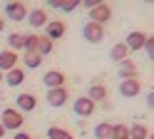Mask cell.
<instances>
[{"label": "cell", "mask_w": 154, "mask_h": 139, "mask_svg": "<svg viewBox=\"0 0 154 139\" xmlns=\"http://www.w3.org/2000/svg\"><path fill=\"white\" fill-rule=\"evenodd\" d=\"M52 47L55 42H50L45 35H25V52H30V55H37V57H47L52 52Z\"/></svg>", "instance_id": "cell-1"}, {"label": "cell", "mask_w": 154, "mask_h": 139, "mask_svg": "<svg viewBox=\"0 0 154 139\" xmlns=\"http://www.w3.org/2000/svg\"><path fill=\"white\" fill-rule=\"evenodd\" d=\"M25 124V117L17 112L15 107H5L3 114H0V127L5 132H20V127Z\"/></svg>", "instance_id": "cell-2"}, {"label": "cell", "mask_w": 154, "mask_h": 139, "mask_svg": "<svg viewBox=\"0 0 154 139\" xmlns=\"http://www.w3.org/2000/svg\"><path fill=\"white\" fill-rule=\"evenodd\" d=\"M109 20H112V8H109L107 3H100L97 8L90 10V23L104 27V23H109Z\"/></svg>", "instance_id": "cell-3"}, {"label": "cell", "mask_w": 154, "mask_h": 139, "mask_svg": "<svg viewBox=\"0 0 154 139\" xmlns=\"http://www.w3.org/2000/svg\"><path fill=\"white\" fill-rule=\"evenodd\" d=\"M94 109H97V104L92 102V99H87V97H77L75 102H72V112L77 114V117H92L94 114Z\"/></svg>", "instance_id": "cell-4"}, {"label": "cell", "mask_w": 154, "mask_h": 139, "mask_svg": "<svg viewBox=\"0 0 154 139\" xmlns=\"http://www.w3.org/2000/svg\"><path fill=\"white\" fill-rule=\"evenodd\" d=\"M35 107H37V97H35L32 92H23V94H17V97H15V109H17L20 114L32 112Z\"/></svg>", "instance_id": "cell-5"}, {"label": "cell", "mask_w": 154, "mask_h": 139, "mask_svg": "<svg viewBox=\"0 0 154 139\" xmlns=\"http://www.w3.org/2000/svg\"><path fill=\"white\" fill-rule=\"evenodd\" d=\"M65 72H60V70H47V72L42 75V85L47 89H57V87H65Z\"/></svg>", "instance_id": "cell-6"}, {"label": "cell", "mask_w": 154, "mask_h": 139, "mask_svg": "<svg viewBox=\"0 0 154 139\" xmlns=\"http://www.w3.org/2000/svg\"><path fill=\"white\" fill-rule=\"evenodd\" d=\"M65 23L62 20H47V25H45V37L50 40V42H55V40H60L65 37Z\"/></svg>", "instance_id": "cell-7"}, {"label": "cell", "mask_w": 154, "mask_h": 139, "mask_svg": "<svg viewBox=\"0 0 154 139\" xmlns=\"http://www.w3.org/2000/svg\"><path fill=\"white\" fill-rule=\"evenodd\" d=\"M5 17H10L13 23H20L27 17V5L25 3H8L5 5Z\"/></svg>", "instance_id": "cell-8"}, {"label": "cell", "mask_w": 154, "mask_h": 139, "mask_svg": "<svg viewBox=\"0 0 154 139\" xmlns=\"http://www.w3.org/2000/svg\"><path fill=\"white\" fill-rule=\"evenodd\" d=\"M82 35H85L87 42L100 45L102 37H104V27H102V25H94V23H87V25H85V30H82Z\"/></svg>", "instance_id": "cell-9"}, {"label": "cell", "mask_w": 154, "mask_h": 139, "mask_svg": "<svg viewBox=\"0 0 154 139\" xmlns=\"http://www.w3.org/2000/svg\"><path fill=\"white\" fill-rule=\"evenodd\" d=\"M142 92V85H139V79H122L119 82V94L124 99H132V97H137Z\"/></svg>", "instance_id": "cell-10"}, {"label": "cell", "mask_w": 154, "mask_h": 139, "mask_svg": "<svg viewBox=\"0 0 154 139\" xmlns=\"http://www.w3.org/2000/svg\"><path fill=\"white\" fill-rule=\"evenodd\" d=\"M67 89L65 87H57V89H47V104H50L52 109H57V107H62V104H67Z\"/></svg>", "instance_id": "cell-11"}, {"label": "cell", "mask_w": 154, "mask_h": 139, "mask_svg": "<svg viewBox=\"0 0 154 139\" xmlns=\"http://www.w3.org/2000/svg\"><path fill=\"white\" fill-rule=\"evenodd\" d=\"M17 60H20V55L13 52V50H3L0 52V72H10L13 67H17Z\"/></svg>", "instance_id": "cell-12"}, {"label": "cell", "mask_w": 154, "mask_h": 139, "mask_svg": "<svg viewBox=\"0 0 154 139\" xmlns=\"http://www.w3.org/2000/svg\"><path fill=\"white\" fill-rule=\"evenodd\" d=\"M144 40H147V35H144L142 30H132V32L127 35V40H124V45H127L129 52H137V50L144 47Z\"/></svg>", "instance_id": "cell-13"}, {"label": "cell", "mask_w": 154, "mask_h": 139, "mask_svg": "<svg viewBox=\"0 0 154 139\" xmlns=\"http://www.w3.org/2000/svg\"><path fill=\"white\" fill-rule=\"evenodd\" d=\"M87 99H92L94 104H100V102H104L107 99V87H104L102 82H94V85H90V92L85 94Z\"/></svg>", "instance_id": "cell-14"}, {"label": "cell", "mask_w": 154, "mask_h": 139, "mask_svg": "<svg viewBox=\"0 0 154 139\" xmlns=\"http://www.w3.org/2000/svg\"><path fill=\"white\" fill-rule=\"evenodd\" d=\"M3 79L8 82V87H20V85L25 82V70H20V67H13L10 72H5V75H3Z\"/></svg>", "instance_id": "cell-15"}, {"label": "cell", "mask_w": 154, "mask_h": 139, "mask_svg": "<svg viewBox=\"0 0 154 139\" xmlns=\"http://www.w3.org/2000/svg\"><path fill=\"white\" fill-rule=\"evenodd\" d=\"M109 60H114V62H124V60H129V50H127V45L124 42H117V45H112V50H109Z\"/></svg>", "instance_id": "cell-16"}, {"label": "cell", "mask_w": 154, "mask_h": 139, "mask_svg": "<svg viewBox=\"0 0 154 139\" xmlns=\"http://www.w3.org/2000/svg\"><path fill=\"white\" fill-rule=\"evenodd\" d=\"M117 72L122 79H137V65L132 62V60H124V62H119Z\"/></svg>", "instance_id": "cell-17"}, {"label": "cell", "mask_w": 154, "mask_h": 139, "mask_svg": "<svg viewBox=\"0 0 154 139\" xmlns=\"http://www.w3.org/2000/svg\"><path fill=\"white\" fill-rule=\"evenodd\" d=\"M25 20L30 23V27H45V25H47V13H45V10H40V8H37V10H32V13L27 15Z\"/></svg>", "instance_id": "cell-18"}, {"label": "cell", "mask_w": 154, "mask_h": 139, "mask_svg": "<svg viewBox=\"0 0 154 139\" xmlns=\"http://www.w3.org/2000/svg\"><path fill=\"white\" fill-rule=\"evenodd\" d=\"M23 47H25V32H10V37H8V50L17 52Z\"/></svg>", "instance_id": "cell-19"}, {"label": "cell", "mask_w": 154, "mask_h": 139, "mask_svg": "<svg viewBox=\"0 0 154 139\" xmlns=\"http://www.w3.org/2000/svg\"><path fill=\"white\" fill-rule=\"evenodd\" d=\"M147 137H149V129L144 127V124L134 122V124L129 127V139H147Z\"/></svg>", "instance_id": "cell-20"}, {"label": "cell", "mask_w": 154, "mask_h": 139, "mask_svg": "<svg viewBox=\"0 0 154 139\" xmlns=\"http://www.w3.org/2000/svg\"><path fill=\"white\" fill-rule=\"evenodd\" d=\"M94 139H109V134H112V124L109 122H100L97 127H94Z\"/></svg>", "instance_id": "cell-21"}, {"label": "cell", "mask_w": 154, "mask_h": 139, "mask_svg": "<svg viewBox=\"0 0 154 139\" xmlns=\"http://www.w3.org/2000/svg\"><path fill=\"white\" fill-rule=\"evenodd\" d=\"M109 139H129V127L127 124H112Z\"/></svg>", "instance_id": "cell-22"}, {"label": "cell", "mask_w": 154, "mask_h": 139, "mask_svg": "<svg viewBox=\"0 0 154 139\" xmlns=\"http://www.w3.org/2000/svg\"><path fill=\"white\" fill-rule=\"evenodd\" d=\"M47 137H50V139H75V137L67 132V129H62V127H50V129H47Z\"/></svg>", "instance_id": "cell-23"}, {"label": "cell", "mask_w": 154, "mask_h": 139, "mask_svg": "<svg viewBox=\"0 0 154 139\" xmlns=\"http://www.w3.org/2000/svg\"><path fill=\"white\" fill-rule=\"evenodd\" d=\"M23 62H25V67L27 70H37L42 65V57H37V55H30V52H25L23 55Z\"/></svg>", "instance_id": "cell-24"}, {"label": "cell", "mask_w": 154, "mask_h": 139, "mask_svg": "<svg viewBox=\"0 0 154 139\" xmlns=\"http://www.w3.org/2000/svg\"><path fill=\"white\" fill-rule=\"evenodd\" d=\"M77 8H80L77 0H70V3H57V10H65V13H75Z\"/></svg>", "instance_id": "cell-25"}, {"label": "cell", "mask_w": 154, "mask_h": 139, "mask_svg": "<svg viewBox=\"0 0 154 139\" xmlns=\"http://www.w3.org/2000/svg\"><path fill=\"white\" fill-rule=\"evenodd\" d=\"M142 50L149 55V60L154 57V37H152V35H147V40H144V47H142Z\"/></svg>", "instance_id": "cell-26"}, {"label": "cell", "mask_w": 154, "mask_h": 139, "mask_svg": "<svg viewBox=\"0 0 154 139\" xmlns=\"http://www.w3.org/2000/svg\"><path fill=\"white\" fill-rule=\"evenodd\" d=\"M80 5H82V8L87 10V13H90L92 8H97V5H100V0H85V3H80Z\"/></svg>", "instance_id": "cell-27"}, {"label": "cell", "mask_w": 154, "mask_h": 139, "mask_svg": "<svg viewBox=\"0 0 154 139\" xmlns=\"http://www.w3.org/2000/svg\"><path fill=\"white\" fill-rule=\"evenodd\" d=\"M147 107H149V109L154 107V92H152V89H149V94H147Z\"/></svg>", "instance_id": "cell-28"}, {"label": "cell", "mask_w": 154, "mask_h": 139, "mask_svg": "<svg viewBox=\"0 0 154 139\" xmlns=\"http://www.w3.org/2000/svg\"><path fill=\"white\" fill-rule=\"evenodd\" d=\"M13 139H30V134H25V132H17Z\"/></svg>", "instance_id": "cell-29"}, {"label": "cell", "mask_w": 154, "mask_h": 139, "mask_svg": "<svg viewBox=\"0 0 154 139\" xmlns=\"http://www.w3.org/2000/svg\"><path fill=\"white\" fill-rule=\"evenodd\" d=\"M5 30V17H0V32Z\"/></svg>", "instance_id": "cell-30"}, {"label": "cell", "mask_w": 154, "mask_h": 139, "mask_svg": "<svg viewBox=\"0 0 154 139\" xmlns=\"http://www.w3.org/2000/svg\"><path fill=\"white\" fill-rule=\"evenodd\" d=\"M5 134H8V132H5V129H3V127H0V139H3Z\"/></svg>", "instance_id": "cell-31"}, {"label": "cell", "mask_w": 154, "mask_h": 139, "mask_svg": "<svg viewBox=\"0 0 154 139\" xmlns=\"http://www.w3.org/2000/svg\"><path fill=\"white\" fill-rule=\"evenodd\" d=\"M0 82H3V72H0Z\"/></svg>", "instance_id": "cell-32"}, {"label": "cell", "mask_w": 154, "mask_h": 139, "mask_svg": "<svg viewBox=\"0 0 154 139\" xmlns=\"http://www.w3.org/2000/svg\"><path fill=\"white\" fill-rule=\"evenodd\" d=\"M0 102H3V94H0Z\"/></svg>", "instance_id": "cell-33"}]
</instances>
